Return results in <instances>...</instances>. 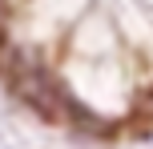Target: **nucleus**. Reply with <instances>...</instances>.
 <instances>
[{
    "mask_svg": "<svg viewBox=\"0 0 153 149\" xmlns=\"http://www.w3.org/2000/svg\"><path fill=\"white\" fill-rule=\"evenodd\" d=\"M8 85H12V93L20 97L24 105H32V109H36L40 117H48V121H61L65 113H69V117H89L81 105L73 109L69 93L56 85V77L40 61H32V56H16L12 73H8Z\"/></svg>",
    "mask_w": 153,
    "mask_h": 149,
    "instance_id": "1",
    "label": "nucleus"
},
{
    "mask_svg": "<svg viewBox=\"0 0 153 149\" xmlns=\"http://www.w3.org/2000/svg\"><path fill=\"white\" fill-rule=\"evenodd\" d=\"M4 24H8V16H4V0H0V40H4Z\"/></svg>",
    "mask_w": 153,
    "mask_h": 149,
    "instance_id": "2",
    "label": "nucleus"
}]
</instances>
